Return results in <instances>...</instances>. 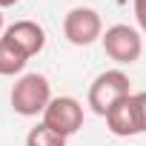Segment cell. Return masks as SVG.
<instances>
[{"label":"cell","mask_w":146,"mask_h":146,"mask_svg":"<svg viewBox=\"0 0 146 146\" xmlns=\"http://www.w3.org/2000/svg\"><path fill=\"white\" fill-rule=\"evenodd\" d=\"M26 146H66V137L57 135L54 129H49L46 123H37L35 129H29Z\"/></svg>","instance_id":"9"},{"label":"cell","mask_w":146,"mask_h":146,"mask_svg":"<svg viewBox=\"0 0 146 146\" xmlns=\"http://www.w3.org/2000/svg\"><path fill=\"white\" fill-rule=\"evenodd\" d=\"M135 17H137L140 32L146 35V0H137V3H135Z\"/></svg>","instance_id":"11"},{"label":"cell","mask_w":146,"mask_h":146,"mask_svg":"<svg viewBox=\"0 0 146 146\" xmlns=\"http://www.w3.org/2000/svg\"><path fill=\"white\" fill-rule=\"evenodd\" d=\"M0 32H3V15H0Z\"/></svg>","instance_id":"13"},{"label":"cell","mask_w":146,"mask_h":146,"mask_svg":"<svg viewBox=\"0 0 146 146\" xmlns=\"http://www.w3.org/2000/svg\"><path fill=\"white\" fill-rule=\"evenodd\" d=\"M100 40H103V52L120 66H129V63L140 60V54H143V37L137 35V29H132L126 23L109 26Z\"/></svg>","instance_id":"3"},{"label":"cell","mask_w":146,"mask_h":146,"mask_svg":"<svg viewBox=\"0 0 146 146\" xmlns=\"http://www.w3.org/2000/svg\"><path fill=\"white\" fill-rule=\"evenodd\" d=\"M129 95H132L129 75L120 72V69H106V72H100V75L92 80V86H89V106H92L95 115H103L106 117V112L115 103H120L123 98H129Z\"/></svg>","instance_id":"2"},{"label":"cell","mask_w":146,"mask_h":146,"mask_svg":"<svg viewBox=\"0 0 146 146\" xmlns=\"http://www.w3.org/2000/svg\"><path fill=\"white\" fill-rule=\"evenodd\" d=\"M3 37H9L26 57L40 54L43 46H46V32H43V26H37L35 20H17V23H12Z\"/></svg>","instance_id":"6"},{"label":"cell","mask_w":146,"mask_h":146,"mask_svg":"<svg viewBox=\"0 0 146 146\" xmlns=\"http://www.w3.org/2000/svg\"><path fill=\"white\" fill-rule=\"evenodd\" d=\"M43 123L49 129H54L57 135L69 137V135H75L83 126V106L75 98H66V95L63 98H52V103L43 112Z\"/></svg>","instance_id":"5"},{"label":"cell","mask_w":146,"mask_h":146,"mask_svg":"<svg viewBox=\"0 0 146 146\" xmlns=\"http://www.w3.org/2000/svg\"><path fill=\"white\" fill-rule=\"evenodd\" d=\"M15 3H20V0H0V9H6V6H15Z\"/></svg>","instance_id":"12"},{"label":"cell","mask_w":146,"mask_h":146,"mask_svg":"<svg viewBox=\"0 0 146 146\" xmlns=\"http://www.w3.org/2000/svg\"><path fill=\"white\" fill-rule=\"evenodd\" d=\"M63 35L72 46H92L103 37V20L89 6H75L63 17Z\"/></svg>","instance_id":"4"},{"label":"cell","mask_w":146,"mask_h":146,"mask_svg":"<svg viewBox=\"0 0 146 146\" xmlns=\"http://www.w3.org/2000/svg\"><path fill=\"white\" fill-rule=\"evenodd\" d=\"M135 3H137V0H135Z\"/></svg>","instance_id":"14"},{"label":"cell","mask_w":146,"mask_h":146,"mask_svg":"<svg viewBox=\"0 0 146 146\" xmlns=\"http://www.w3.org/2000/svg\"><path fill=\"white\" fill-rule=\"evenodd\" d=\"M52 103V83L46 75L40 72H29V75H20L12 86V109L23 117H35L43 115L46 106Z\"/></svg>","instance_id":"1"},{"label":"cell","mask_w":146,"mask_h":146,"mask_svg":"<svg viewBox=\"0 0 146 146\" xmlns=\"http://www.w3.org/2000/svg\"><path fill=\"white\" fill-rule=\"evenodd\" d=\"M135 106H137V117H140V135L146 132V92H135Z\"/></svg>","instance_id":"10"},{"label":"cell","mask_w":146,"mask_h":146,"mask_svg":"<svg viewBox=\"0 0 146 146\" xmlns=\"http://www.w3.org/2000/svg\"><path fill=\"white\" fill-rule=\"evenodd\" d=\"M106 123H109V132L117 135V137L140 135V117H137L135 95H129V98H123L120 103H115V106L106 112Z\"/></svg>","instance_id":"7"},{"label":"cell","mask_w":146,"mask_h":146,"mask_svg":"<svg viewBox=\"0 0 146 146\" xmlns=\"http://www.w3.org/2000/svg\"><path fill=\"white\" fill-rule=\"evenodd\" d=\"M29 57L9 40V37H0V75L3 78H12V75H20L26 69Z\"/></svg>","instance_id":"8"}]
</instances>
